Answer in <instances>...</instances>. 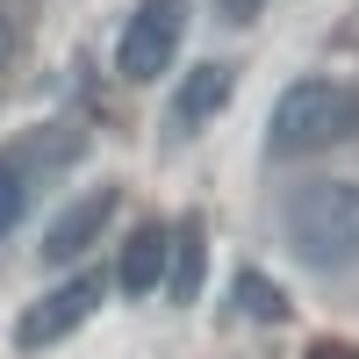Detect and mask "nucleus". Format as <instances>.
<instances>
[{
    "label": "nucleus",
    "mask_w": 359,
    "mask_h": 359,
    "mask_svg": "<svg viewBox=\"0 0 359 359\" xmlns=\"http://www.w3.org/2000/svg\"><path fill=\"white\" fill-rule=\"evenodd\" d=\"M280 230H287V252L309 273H345V266H359V187L352 180H309V187H294Z\"/></svg>",
    "instance_id": "1"
},
{
    "label": "nucleus",
    "mask_w": 359,
    "mask_h": 359,
    "mask_svg": "<svg viewBox=\"0 0 359 359\" xmlns=\"http://www.w3.org/2000/svg\"><path fill=\"white\" fill-rule=\"evenodd\" d=\"M359 137V86L352 79H294L273 101V123H266V151L273 158H316L331 144Z\"/></svg>",
    "instance_id": "2"
},
{
    "label": "nucleus",
    "mask_w": 359,
    "mask_h": 359,
    "mask_svg": "<svg viewBox=\"0 0 359 359\" xmlns=\"http://www.w3.org/2000/svg\"><path fill=\"white\" fill-rule=\"evenodd\" d=\"M180 29H187V8H180V0H144L130 15V29H123V43H115L123 79H158L172 65V50H180Z\"/></svg>",
    "instance_id": "3"
},
{
    "label": "nucleus",
    "mask_w": 359,
    "mask_h": 359,
    "mask_svg": "<svg viewBox=\"0 0 359 359\" xmlns=\"http://www.w3.org/2000/svg\"><path fill=\"white\" fill-rule=\"evenodd\" d=\"M94 309H101V273H72L65 287H50L36 309H22L15 345H22V352H43V345H57V338H72Z\"/></svg>",
    "instance_id": "4"
},
{
    "label": "nucleus",
    "mask_w": 359,
    "mask_h": 359,
    "mask_svg": "<svg viewBox=\"0 0 359 359\" xmlns=\"http://www.w3.org/2000/svg\"><path fill=\"white\" fill-rule=\"evenodd\" d=\"M115 280H123V294H158V287L172 280V230H158V223L130 230V245H123V266H115Z\"/></svg>",
    "instance_id": "5"
},
{
    "label": "nucleus",
    "mask_w": 359,
    "mask_h": 359,
    "mask_svg": "<svg viewBox=\"0 0 359 359\" xmlns=\"http://www.w3.org/2000/svg\"><path fill=\"white\" fill-rule=\"evenodd\" d=\"M108 208H115V194H108V187H101V194H79V201L65 208V216L50 223V237H43V259H50V266H72L86 245H94V230L108 223Z\"/></svg>",
    "instance_id": "6"
},
{
    "label": "nucleus",
    "mask_w": 359,
    "mask_h": 359,
    "mask_svg": "<svg viewBox=\"0 0 359 359\" xmlns=\"http://www.w3.org/2000/svg\"><path fill=\"white\" fill-rule=\"evenodd\" d=\"M230 86H237V72H230V65H201V72H187V86H180L172 115H180V123H208V115L230 101Z\"/></svg>",
    "instance_id": "7"
},
{
    "label": "nucleus",
    "mask_w": 359,
    "mask_h": 359,
    "mask_svg": "<svg viewBox=\"0 0 359 359\" xmlns=\"http://www.w3.org/2000/svg\"><path fill=\"white\" fill-rule=\"evenodd\" d=\"M165 294H172V302H194V294H201V237L194 230L172 237V280H165Z\"/></svg>",
    "instance_id": "8"
},
{
    "label": "nucleus",
    "mask_w": 359,
    "mask_h": 359,
    "mask_svg": "<svg viewBox=\"0 0 359 359\" xmlns=\"http://www.w3.org/2000/svg\"><path fill=\"white\" fill-rule=\"evenodd\" d=\"M237 294H245V309H252V316H273V323L287 316V302H280V294H273V287H266L259 273H237Z\"/></svg>",
    "instance_id": "9"
},
{
    "label": "nucleus",
    "mask_w": 359,
    "mask_h": 359,
    "mask_svg": "<svg viewBox=\"0 0 359 359\" xmlns=\"http://www.w3.org/2000/svg\"><path fill=\"white\" fill-rule=\"evenodd\" d=\"M15 223H22V180H15V165H0V237Z\"/></svg>",
    "instance_id": "10"
},
{
    "label": "nucleus",
    "mask_w": 359,
    "mask_h": 359,
    "mask_svg": "<svg viewBox=\"0 0 359 359\" xmlns=\"http://www.w3.org/2000/svg\"><path fill=\"white\" fill-rule=\"evenodd\" d=\"M15 50H22V29H15L8 15H0V72H8V65H15Z\"/></svg>",
    "instance_id": "11"
},
{
    "label": "nucleus",
    "mask_w": 359,
    "mask_h": 359,
    "mask_svg": "<svg viewBox=\"0 0 359 359\" xmlns=\"http://www.w3.org/2000/svg\"><path fill=\"white\" fill-rule=\"evenodd\" d=\"M259 8H266V0H223V15H230V22H252Z\"/></svg>",
    "instance_id": "12"
},
{
    "label": "nucleus",
    "mask_w": 359,
    "mask_h": 359,
    "mask_svg": "<svg viewBox=\"0 0 359 359\" xmlns=\"http://www.w3.org/2000/svg\"><path fill=\"white\" fill-rule=\"evenodd\" d=\"M309 359H359V352H352V345H316Z\"/></svg>",
    "instance_id": "13"
}]
</instances>
